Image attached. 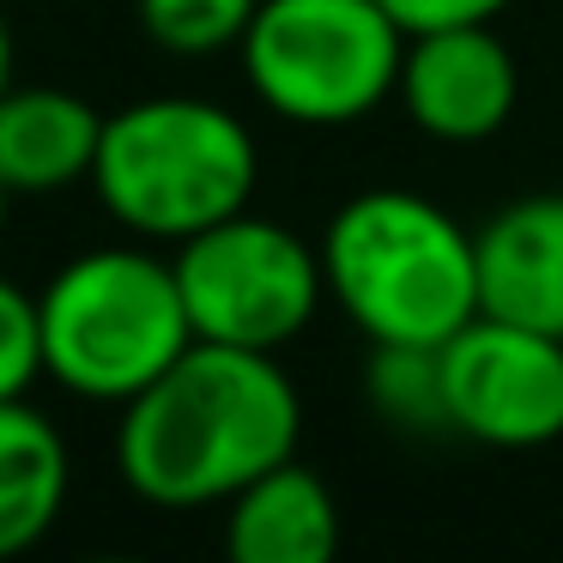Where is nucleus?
<instances>
[{"mask_svg":"<svg viewBox=\"0 0 563 563\" xmlns=\"http://www.w3.org/2000/svg\"><path fill=\"white\" fill-rule=\"evenodd\" d=\"M303 437L297 382L273 352L195 340L152 388L122 406L115 473L158 509L231 503L249 478L291 461Z\"/></svg>","mask_w":563,"mask_h":563,"instance_id":"nucleus-1","label":"nucleus"},{"mask_svg":"<svg viewBox=\"0 0 563 563\" xmlns=\"http://www.w3.org/2000/svg\"><path fill=\"white\" fill-rule=\"evenodd\" d=\"M328 297L369 345H449L478 316V231L412 188H364L321 231Z\"/></svg>","mask_w":563,"mask_h":563,"instance_id":"nucleus-2","label":"nucleus"},{"mask_svg":"<svg viewBox=\"0 0 563 563\" xmlns=\"http://www.w3.org/2000/svg\"><path fill=\"white\" fill-rule=\"evenodd\" d=\"M261 183V146L224 103L140 98L103 115L98 188L103 212L146 243H188L195 231L249 207Z\"/></svg>","mask_w":563,"mask_h":563,"instance_id":"nucleus-3","label":"nucleus"},{"mask_svg":"<svg viewBox=\"0 0 563 563\" xmlns=\"http://www.w3.org/2000/svg\"><path fill=\"white\" fill-rule=\"evenodd\" d=\"M43 376L79 400L128 406L195 345L176 267L152 249H86L37 297Z\"/></svg>","mask_w":563,"mask_h":563,"instance_id":"nucleus-4","label":"nucleus"},{"mask_svg":"<svg viewBox=\"0 0 563 563\" xmlns=\"http://www.w3.org/2000/svg\"><path fill=\"white\" fill-rule=\"evenodd\" d=\"M236 49L279 122L345 128L394 98L406 31L382 0H261Z\"/></svg>","mask_w":563,"mask_h":563,"instance_id":"nucleus-5","label":"nucleus"},{"mask_svg":"<svg viewBox=\"0 0 563 563\" xmlns=\"http://www.w3.org/2000/svg\"><path fill=\"white\" fill-rule=\"evenodd\" d=\"M170 267L183 285L195 340L279 352L328 303L321 249H309L291 224L261 219L249 207L176 243Z\"/></svg>","mask_w":563,"mask_h":563,"instance_id":"nucleus-6","label":"nucleus"},{"mask_svg":"<svg viewBox=\"0 0 563 563\" xmlns=\"http://www.w3.org/2000/svg\"><path fill=\"white\" fill-rule=\"evenodd\" d=\"M449 430L485 449H545L563 437V340L503 316H473L442 345Z\"/></svg>","mask_w":563,"mask_h":563,"instance_id":"nucleus-7","label":"nucleus"},{"mask_svg":"<svg viewBox=\"0 0 563 563\" xmlns=\"http://www.w3.org/2000/svg\"><path fill=\"white\" fill-rule=\"evenodd\" d=\"M394 98L406 103V115L424 140L478 146V140L509 128L515 98H521V67L490 25L412 31Z\"/></svg>","mask_w":563,"mask_h":563,"instance_id":"nucleus-8","label":"nucleus"},{"mask_svg":"<svg viewBox=\"0 0 563 563\" xmlns=\"http://www.w3.org/2000/svg\"><path fill=\"white\" fill-rule=\"evenodd\" d=\"M478 316H503L563 340V195H527L485 219Z\"/></svg>","mask_w":563,"mask_h":563,"instance_id":"nucleus-9","label":"nucleus"},{"mask_svg":"<svg viewBox=\"0 0 563 563\" xmlns=\"http://www.w3.org/2000/svg\"><path fill=\"white\" fill-rule=\"evenodd\" d=\"M224 551L231 563H328L340 551V503L316 466H267L224 503Z\"/></svg>","mask_w":563,"mask_h":563,"instance_id":"nucleus-10","label":"nucleus"},{"mask_svg":"<svg viewBox=\"0 0 563 563\" xmlns=\"http://www.w3.org/2000/svg\"><path fill=\"white\" fill-rule=\"evenodd\" d=\"M103 115L62 86H7L0 98V183L7 195H62L91 183Z\"/></svg>","mask_w":563,"mask_h":563,"instance_id":"nucleus-11","label":"nucleus"},{"mask_svg":"<svg viewBox=\"0 0 563 563\" xmlns=\"http://www.w3.org/2000/svg\"><path fill=\"white\" fill-rule=\"evenodd\" d=\"M67 503V442L37 406L0 400V558L31 551Z\"/></svg>","mask_w":563,"mask_h":563,"instance_id":"nucleus-12","label":"nucleus"},{"mask_svg":"<svg viewBox=\"0 0 563 563\" xmlns=\"http://www.w3.org/2000/svg\"><path fill=\"white\" fill-rule=\"evenodd\" d=\"M364 394L376 406V418H388L394 430H449V394H442V345H376L369 352Z\"/></svg>","mask_w":563,"mask_h":563,"instance_id":"nucleus-13","label":"nucleus"},{"mask_svg":"<svg viewBox=\"0 0 563 563\" xmlns=\"http://www.w3.org/2000/svg\"><path fill=\"white\" fill-rule=\"evenodd\" d=\"M134 7H140V31L170 55L236 49L261 13V0H134Z\"/></svg>","mask_w":563,"mask_h":563,"instance_id":"nucleus-14","label":"nucleus"},{"mask_svg":"<svg viewBox=\"0 0 563 563\" xmlns=\"http://www.w3.org/2000/svg\"><path fill=\"white\" fill-rule=\"evenodd\" d=\"M37 376H43L37 297H25L13 279H0V400H25V388Z\"/></svg>","mask_w":563,"mask_h":563,"instance_id":"nucleus-15","label":"nucleus"},{"mask_svg":"<svg viewBox=\"0 0 563 563\" xmlns=\"http://www.w3.org/2000/svg\"><path fill=\"white\" fill-rule=\"evenodd\" d=\"M382 7L412 37V31H442V25H497V13H509L515 0H382Z\"/></svg>","mask_w":563,"mask_h":563,"instance_id":"nucleus-16","label":"nucleus"},{"mask_svg":"<svg viewBox=\"0 0 563 563\" xmlns=\"http://www.w3.org/2000/svg\"><path fill=\"white\" fill-rule=\"evenodd\" d=\"M7 86H13V31L0 19V98H7Z\"/></svg>","mask_w":563,"mask_h":563,"instance_id":"nucleus-17","label":"nucleus"},{"mask_svg":"<svg viewBox=\"0 0 563 563\" xmlns=\"http://www.w3.org/2000/svg\"><path fill=\"white\" fill-rule=\"evenodd\" d=\"M7 200H13V195H7V183H0V231H7Z\"/></svg>","mask_w":563,"mask_h":563,"instance_id":"nucleus-18","label":"nucleus"}]
</instances>
